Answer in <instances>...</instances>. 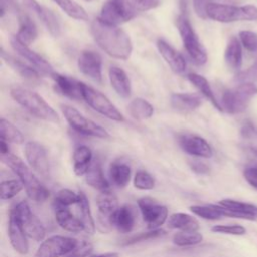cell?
Masks as SVG:
<instances>
[{
	"label": "cell",
	"instance_id": "obj_1",
	"mask_svg": "<svg viewBox=\"0 0 257 257\" xmlns=\"http://www.w3.org/2000/svg\"><path fill=\"white\" fill-rule=\"evenodd\" d=\"M91 35L96 44L109 56L126 60L133 52V42L128 34L115 25L94 19L90 26Z\"/></svg>",
	"mask_w": 257,
	"mask_h": 257
},
{
	"label": "cell",
	"instance_id": "obj_2",
	"mask_svg": "<svg viewBox=\"0 0 257 257\" xmlns=\"http://www.w3.org/2000/svg\"><path fill=\"white\" fill-rule=\"evenodd\" d=\"M1 160L19 178V181L22 183L30 200L38 203L47 200L49 197L48 189L33 174L31 168L28 167L19 157L12 153H8L6 155H1Z\"/></svg>",
	"mask_w": 257,
	"mask_h": 257
},
{
	"label": "cell",
	"instance_id": "obj_3",
	"mask_svg": "<svg viewBox=\"0 0 257 257\" xmlns=\"http://www.w3.org/2000/svg\"><path fill=\"white\" fill-rule=\"evenodd\" d=\"M10 95L35 117L50 122H59L57 112L36 92L25 87L14 86L10 89Z\"/></svg>",
	"mask_w": 257,
	"mask_h": 257
},
{
	"label": "cell",
	"instance_id": "obj_4",
	"mask_svg": "<svg viewBox=\"0 0 257 257\" xmlns=\"http://www.w3.org/2000/svg\"><path fill=\"white\" fill-rule=\"evenodd\" d=\"M206 12L208 18L223 23L257 20V7L251 4L236 6L217 2H209Z\"/></svg>",
	"mask_w": 257,
	"mask_h": 257
},
{
	"label": "cell",
	"instance_id": "obj_5",
	"mask_svg": "<svg viewBox=\"0 0 257 257\" xmlns=\"http://www.w3.org/2000/svg\"><path fill=\"white\" fill-rule=\"evenodd\" d=\"M177 27L181 35L184 47L190 55L191 59L198 65L205 64L208 59L206 49L201 43L186 13H182L178 16Z\"/></svg>",
	"mask_w": 257,
	"mask_h": 257
},
{
	"label": "cell",
	"instance_id": "obj_6",
	"mask_svg": "<svg viewBox=\"0 0 257 257\" xmlns=\"http://www.w3.org/2000/svg\"><path fill=\"white\" fill-rule=\"evenodd\" d=\"M257 94V85L252 82L239 83L222 94V109L229 113H240L246 110L250 100Z\"/></svg>",
	"mask_w": 257,
	"mask_h": 257
},
{
	"label": "cell",
	"instance_id": "obj_7",
	"mask_svg": "<svg viewBox=\"0 0 257 257\" xmlns=\"http://www.w3.org/2000/svg\"><path fill=\"white\" fill-rule=\"evenodd\" d=\"M61 111L69 123V125L76 132L85 135L91 136L100 139H108L109 134L101 125L97 124L93 120L85 117L81 112H79L73 106L67 104H61Z\"/></svg>",
	"mask_w": 257,
	"mask_h": 257
},
{
	"label": "cell",
	"instance_id": "obj_8",
	"mask_svg": "<svg viewBox=\"0 0 257 257\" xmlns=\"http://www.w3.org/2000/svg\"><path fill=\"white\" fill-rule=\"evenodd\" d=\"M82 99L95 111L103 116L114 120L122 121L123 116L116 106L100 91L82 82Z\"/></svg>",
	"mask_w": 257,
	"mask_h": 257
},
{
	"label": "cell",
	"instance_id": "obj_9",
	"mask_svg": "<svg viewBox=\"0 0 257 257\" xmlns=\"http://www.w3.org/2000/svg\"><path fill=\"white\" fill-rule=\"evenodd\" d=\"M19 219L26 236L34 241H42L45 238V228L41 221L35 216L27 202L21 201L11 209Z\"/></svg>",
	"mask_w": 257,
	"mask_h": 257
},
{
	"label": "cell",
	"instance_id": "obj_10",
	"mask_svg": "<svg viewBox=\"0 0 257 257\" xmlns=\"http://www.w3.org/2000/svg\"><path fill=\"white\" fill-rule=\"evenodd\" d=\"M138 207L142 214L143 220L150 230L160 229L168 221V209L151 197H143L138 200Z\"/></svg>",
	"mask_w": 257,
	"mask_h": 257
},
{
	"label": "cell",
	"instance_id": "obj_11",
	"mask_svg": "<svg viewBox=\"0 0 257 257\" xmlns=\"http://www.w3.org/2000/svg\"><path fill=\"white\" fill-rule=\"evenodd\" d=\"M78 241L71 237L54 235L44 240L38 247L35 257H60L70 254Z\"/></svg>",
	"mask_w": 257,
	"mask_h": 257
},
{
	"label": "cell",
	"instance_id": "obj_12",
	"mask_svg": "<svg viewBox=\"0 0 257 257\" xmlns=\"http://www.w3.org/2000/svg\"><path fill=\"white\" fill-rule=\"evenodd\" d=\"M24 154L29 167L44 179L49 178V162L45 148L34 141L27 142L24 147Z\"/></svg>",
	"mask_w": 257,
	"mask_h": 257
},
{
	"label": "cell",
	"instance_id": "obj_13",
	"mask_svg": "<svg viewBox=\"0 0 257 257\" xmlns=\"http://www.w3.org/2000/svg\"><path fill=\"white\" fill-rule=\"evenodd\" d=\"M10 44L12 49L23 59L28 61L29 64L33 66L40 74L51 76L54 73L51 64L45 58H43L34 50L30 49L28 45L21 42L16 36H13L11 38Z\"/></svg>",
	"mask_w": 257,
	"mask_h": 257
},
{
	"label": "cell",
	"instance_id": "obj_14",
	"mask_svg": "<svg viewBox=\"0 0 257 257\" xmlns=\"http://www.w3.org/2000/svg\"><path fill=\"white\" fill-rule=\"evenodd\" d=\"M217 206L225 217L249 221L257 220V206L254 204L233 199H223L218 202Z\"/></svg>",
	"mask_w": 257,
	"mask_h": 257
},
{
	"label": "cell",
	"instance_id": "obj_15",
	"mask_svg": "<svg viewBox=\"0 0 257 257\" xmlns=\"http://www.w3.org/2000/svg\"><path fill=\"white\" fill-rule=\"evenodd\" d=\"M137 13L128 9L117 0H107L103 3L98 18L104 23L118 26L121 23L132 20Z\"/></svg>",
	"mask_w": 257,
	"mask_h": 257
},
{
	"label": "cell",
	"instance_id": "obj_16",
	"mask_svg": "<svg viewBox=\"0 0 257 257\" xmlns=\"http://www.w3.org/2000/svg\"><path fill=\"white\" fill-rule=\"evenodd\" d=\"M77 65L82 74L95 82H101L102 60L97 52L93 50H83L77 59Z\"/></svg>",
	"mask_w": 257,
	"mask_h": 257
},
{
	"label": "cell",
	"instance_id": "obj_17",
	"mask_svg": "<svg viewBox=\"0 0 257 257\" xmlns=\"http://www.w3.org/2000/svg\"><path fill=\"white\" fill-rule=\"evenodd\" d=\"M24 6L33 12L38 19L43 23L48 32L54 36H59L61 32V25L56 15L47 7L41 5L36 0H22Z\"/></svg>",
	"mask_w": 257,
	"mask_h": 257
},
{
	"label": "cell",
	"instance_id": "obj_18",
	"mask_svg": "<svg viewBox=\"0 0 257 257\" xmlns=\"http://www.w3.org/2000/svg\"><path fill=\"white\" fill-rule=\"evenodd\" d=\"M178 141L181 149L191 156L206 159L213 156V150L211 146L205 139L200 136L185 134L179 136Z\"/></svg>",
	"mask_w": 257,
	"mask_h": 257
},
{
	"label": "cell",
	"instance_id": "obj_19",
	"mask_svg": "<svg viewBox=\"0 0 257 257\" xmlns=\"http://www.w3.org/2000/svg\"><path fill=\"white\" fill-rule=\"evenodd\" d=\"M8 237L12 248L17 253L20 255H25L28 253L29 244L27 241V236L19 219L12 210H10L8 219Z\"/></svg>",
	"mask_w": 257,
	"mask_h": 257
},
{
	"label": "cell",
	"instance_id": "obj_20",
	"mask_svg": "<svg viewBox=\"0 0 257 257\" xmlns=\"http://www.w3.org/2000/svg\"><path fill=\"white\" fill-rule=\"evenodd\" d=\"M51 77L59 93L74 100L82 99V82L57 72H54Z\"/></svg>",
	"mask_w": 257,
	"mask_h": 257
},
{
	"label": "cell",
	"instance_id": "obj_21",
	"mask_svg": "<svg viewBox=\"0 0 257 257\" xmlns=\"http://www.w3.org/2000/svg\"><path fill=\"white\" fill-rule=\"evenodd\" d=\"M157 48L162 55V57L165 59V61L168 63V65L171 67V69L176 73H184L187 68V62L184 56L177 51L173 46H171L168 42H166L163 39L157 40Z\"/></svg>",
	"mask_w": 257,
	"mask_h": 257
},
{
	"label": "cell",
	"instance_id": "obj_22",
	"mask_svg": "<svg viewBox=\"0 0 257 257\" xmlns=\"http://www.w3.org/2000/svg\"><path fill=\"white\" fill-rule=\"evenodd\" d=\"M96 206L98 209V221L102 227H110L109 218L118 208V202L115 195L109 190L99 192L96 197Z\"/></svg>",
	"mask_w": 257,
	"mask_h": 257
},
{
	"label": "cell",
	"instance_id": "obj_23",
	"mask_svg": "<svg viewBox=\"0 0 257 257\" xmlns=\"http://www.w3.org/2000/svg\"><path fill=\"white\" fill-rule=\"evenodd\" d=\"M135 214L132 208L127 205L118 207L109 218L110 227L114 228L117 232L126 234L132 232L135 226Z\"/></svg>",
	"mask_w": 257,
	"mask_h": 257
},
{
	"label": "cell",
	"instance_id": "obj_24",
	"mask_svg": "<svg viewBox=\"0 0 257 257\" xmlns=\"http://www.w3.org/2000/svg\"><path fill=\"white\" fill-rule=\"evenodd\" d=\"M54 216L57 224L63 230L70 233H79L83 231L79 219L70 212L68 207L54 204Z\"/></svg>",
	"mask_w": 257,
	"mask_h": 257
},
{
	"label": "cell",
	"instance_id": "obj_25",
	"mask_svg": "<svg viewBox=\"0 0 257 257\" xmlns=\"http://www.w3.org/2000/svg\"><path fill=\"white\" fill-rule=\"evenodd\" d=\"M1 58L3 59L4 62H6L7 65H9L21 77L30 81H36L39 79L40 73L33 66L14 57L8 52H5L3 48L1 49Z\"/></svg>",
	"mask_w": 257,
	"mask_h": 257
},
{
	"label": "cell",
	"instance_id": "obj_26",
	"mask_svg": "<svg viewBox=\"0 0 257 257\" xmlns=\"http://www.w3.org/2000/svg\"><path fill=\"white\" fill-rule=\"evenodd\" d=\"M108 77L111 87L120 97H130L132 92L131 81L123 69L118 66H111L108 70Z\"/></svg>",
	"mask_w": 257,
	"mask_h": 257
},
{
	"label": "cell",
	"instance_id": "obj_27",
	"mask_svg": "<svg viewBox=\"0 0 257 257\" xmlns=\"http://www.w3.org/2000/svg\"><path fill=\"white\" fill-rule=\"evenodd\" d=\"M170 229L179 230L181 232H196L200 228L199 221L187 213H174L167 221Z\"/></svg>",
	"mask_w": 257,
	"mask_h": 257
},
{
	"label": "cell",
	"instance_id": "obj_28",
	"mask_svg": "<svg viewBox=\"0 0 257 257\" xmlns=\"http://www.w3.org/2000/svg\"><path fill=\"white\" fill-rule=\"evenodd\" d=\"M79 202L76 204L77 206V218L82 224L83 231L89 235L94 234L95 232V223L91 214L90 205L87 197L84 193L79 192Z\"/></svg>",
	"mask_w": 257,
	"mask_h": 257
},
{
	"label": "cell",
	"instance_id": "obj_29",
	"mask_svg": "<svg viewBox=\"0 0 257 257\" xmlns=\"http://www.w3.org/2000/svg\"><path fill=\"white\" fill-rule=\"evenodd\" d=\"M37 27L34 21L27 14H19L18 16V30L16 37L26 45L32 43L37 37Z\"/></svg>",
	"mask_w": 257,
	"mask_h": 257
},
{
	"label": "cell",
	"instance_id": "obj_30",
	"mask_svg": "<svg viewBox=\"0 0 257 257\" xmlns=\"http://www.w3.org/2000/svg\"><path fill=\"white\" fill-rule=\"evenodd\" d=\"M202 103V97L197 93L178 92L171 95V104L178 110H195Z\"/></svg>",
	"mask_w": 257,
	"mask_h": 257
},
{
	"label": "cell",
	"instance_id": "obj_31",
	"mask_svg": "<svg viewBox=\"0 0 257 257\" xmlns=\"http://www.w3.org/2000/svg\"><path fill=\"white\" fill-rule=\"evenodd\" d=\"M73 160V171L76 176H85L91 163H92V152L86 146H78L72 156Z\"/></svg>",
	"mask_w": 257,
	"mask_h": 257
},
{
	"label": "cell",
	"instance_id": "obj_32",
	"mask_svg": "<svg viewBox=\"0 0 257 257\" xmlns=\"http://www.w3.org/2000/svg\"><path fill=\"white\" fill-rule=\"evenodd\" d=\"M224 59L228 67H230L233 70H238L241 67L243 60V52L242 44L238 38H230L224 52Z\"/></svg>",
	"mask_w": 257,
	"mask_h": 257
},
{
	"label": "cell",
	"instance_id": "obj_33",
	"mask_svg": "<svg viewBox=\"0 0 257 257\" xmlns=\"http://www.w3.org/2000/svg\"><path fill=\"white\" fill-rule=\"evenodd\" d=\"M86 183L99 192L109 191V184L104 177L101 166L98 161H92L87 173L85 174Z\"/></svg>",
	"mask_w": 257,
	"mask_h": 257
},
{
	"label": "cell",
	"instance_id": "obj_34",
	"mask_svg": "<svg viewBox=\"0 0 257 257\" xmlns=\"http://www.w3.org/2000/svg\"><path fill=\"white\" fill-rule=\"evenodd\" d=\"M187 78L199 90V92H201L218 110L223 111L221 103L219 100H217L209 81L203 75H200L195 72H191L187 75Z\"/></svg>",
	"mask_w": 257,
	"mask_h": 257
},
{
	"label": "cell",
	"instance_id": "obj_35",
	"mask_svg": "<svg viewBox=\"0 0 257 257\" xmlns=\"http://www.w3.org/2000/svg\"><path fill=\"white\" fill-rule=\"evenodd\" d=\"M132 170L128 165L121 162H114L109 167V177L114 186L124 188L131 180Z\"/></svg>",
	"mask_w": 257,
	"mask_h": 257
},
{
	"label": "cell",
	"instance_id": "obj_36",
	"mask_svg": "<svg viewBox=\"0 0 257 257\" xmlns=\"http://www.w3.org/2000/svg\"><path fill=\"white\" fill-rule=\"evenodd\" d=\"M128 112L135 119L144 120L150 118L154 114L153 105L144 98L138 97L128 104Z\"/></svg>",
	"mask_w": 257,
	"mask_h": 257
},
{
	"label": "cell",
	"instance_id": "obj_37",
	"mask_svg": "<svg viewBox=\"0 0 257 257\" xmlns=\"http://www.w3.org/2000/svg\"><path fill=\"white\" fill-rule=\"evenodd\" d=\"M52 1L55 2L69 17L76 20H82V21L88 20V14L85 11V9L75 1L73 0H52Z\"/></svg>",
	"mask_w": 257,
	"mask_h": 257
},
{
	"label": "cell",
	"instance_id": "obj_38",
	"mask_svg": "<svg viewBox=\"0 0 257 257\" xmlns=\"http://www.w3.org/2000/svg\"><path fill=\"white\" fill-rule=\"evenodd\" d=\"M0 135L1 140L6 141L7 143L22 144L24 142V137L22 133L9 120L2 117L0 119Z\"/></svg>",
	"mask_w": 257,
	"mask_h": 257
},
{
	"label": "cell",
	"instance_id": "obj_39",
	"mask_svg": "<svg viewBox=\"0 0 257 257\" xmlns=\"http://www.w3.org/2000/svg\"><path fill=\"white\" fill-rule=\"evenodd\" d=\"M190 210L196 216L210 221L220 220L223 216L222 212L220 211L217 204H210V205H194L190 207Z\"/></svg>",
	"mask_w": 257,
	"mask_h": 257
},
{
	"label": "cell",
	"instance_id": "obj_40",
	"mask_svg": "<svg viewBox=\"0 0 257 257\" xmlns=\"http://www.w3.org/2000/svg\"><path fill=\"white\" fill-rule=\"evenodd\" d=\"M173 243L179 247L195 246L203 241V235L196 232H178L173 236Z\"/></svg>",
	"mask_w": 257,
	"mask_h": 257
},
{
	"label": "cell",
	"instance_id": "obj_41",
	"mask_svg": "<svg viewBox=\"0 0 257 257\" xmlns=\"http://www.w3.org/2000/svg\"><path fill=\"white\" fill-rule=\"evenodd\" d=\"M166 235V232L163 229H156V230H150L148 232H142L135 235H132L123 240L121 243V246H131L135 245L144 241H149L152 239H157L160 237H163Z\"/></svg>",
	"mask_w": 257,
	"mask_h": 257
},
{
	"label": "cell",
	"instance_id": "obj_42",
	"mask_svg": "<svg viewBox=\"0 0 257 257\" xmlns=\"http://www.w3.org/2000/svg\"><path fill=\"white\" fill-rule=\"evenodd\" d=\"M135 13L144 12L158 7L161 0H117Z\"/></svg>",
	"mask_w": 257,
	"mask_h": 257
},
{
	"label": "cell",
	"instance_id": "obj_43",
	"mask_svg": "<svg viewBox=\"0 0 257 257\" xmlns=\"http://www.w3.org/2000/svg\"><path fill=\"white\" fill-rule=\"evenodd\" d=\"M19 180H6L1 183V200H9L15 197L23 189Z\"/></svg>",
	"mask_w": 257,
	"mask_h": 257
},
{
	"label": "cell",
	"instance_id": "obj_44",
	"mask_svg": "<svg viewBox=\"0 0 257 257\" xmlns=\"http://www.w3.org/2000/svg\"><path fill=\"white\" fill-rule=\"evenodd\" d=\"M79 193H75L69 189L59 190L54 198V204L69 207L71 205H76L79 202Z\"/></svg>",
	"mask_w": 257,
	"mask_h": 257
},
{
	"label": "cell",
	"instance_id": "obj_45",
	"mask_svg": "<svg viewBox=\"0 0 257 257\" xmlns=\"http://www.w3.org/2000/svg\"><path fill=\"white\" fill-rule=\"evenodd\" d=\"M134 186L142 191L152 190L155 187V179L147 171L139 170L134 177Z\"/></svg>",
	"mask_w": 257,
	"mask_h": 257
},
{
	"label": "cell",
	"instance_id": "obj_46",
	"mask_svg": "<svg viewBox=\"0 0 257 257\" xmlns=\"http://www.w3.org/2000/svg\"><path fill=\"white\" fill-rule=\"evenodd\" d=\"M211 231L218 234L233 235V236H242L245 235L247 230L244 226L233 224V225H215L211 228Z\"/></svg>",
	"mask_w": 257,
	"mask_h": 257
},
{
	"label": "cell",
	"instance_id": "obj_47",
	"mask_svg": "<svg viewBox=\"0 0 257 257\" xmlns=\"http://www.w3.org/2000/svg\"><path fill=\"white\" fill-rule=\"evenodd\" d=\"M241 44L250 52L257 51V33L250 30H242L239 32Z\"/></svg>",
	"mask_w": 257,
	"mask_h": 257
},
{
	"label": "cell",
	"instance_id": "obj_48",
	"mask_svg": "<svg viewBox=\"0 0 257 257\" xmlns=\"http://www.w3.org/2000/svg\"><path fill=\"white\" fill-rule=\"evenodd\" d=\"M235 80L239 83H243V82H252V83H254L255 81H257V59L246 70H243V71L239 72L236 75Z\"/></svg>",
	"mask_w": 257,
	"mask_h": 257
},
{
	"label": "cell",
	"instance_id": "obj_49",
	"mask_svg": "<svg viewBox=\"0 0 257 257\" xmlns=\"http://www.w3.org/2000/svg\"><path fill=\"white\" fill-rule=\"evenodd\" d=\"M93 250L92 245L87 241L78 242L76 248L67 255V257H88Z\"/></svg>",
	"mask_w": 257,
	"mask_h": 257
},
{
	"label": "cell",
	"instance_id": "obj_50",
	"mask_svg": "<svg viewBox=\"0 0 257 257\" xmlns=\"http://www.w3.org/2000/svg\"><path fill=\"white\" fill-rule=\"evenodd\" d=\"M243 175L247 183L255 190H257V165L245 168Z\"/></svg>",
	"mask_w": 257,
	"mask_h": 257
},
{
	"label": "cell",
	"instance_id": "obj_51",
	"mask_svg": "<svg viewBox=\"0 0 257 257\" xmlns=\"http://www.w3.org/2000/svg\"><path fill=\"white\" fill-rule=\"evenodd\" d=\"M8 11L18 12L19 7L17 5L16 0H1V8H0V17L3 18L5 13Z\"/></svg>",
	"mask_w": 257,
	"mask_h": 257
},
{
	"label": "cell",
	"instance_id": "obj_52",
	"mask_svg": "<svg viewBox=\"0 0 257 257\" xmlns=\"http://www.w3.org/2000/svg\"><path fill=\"white\" fill-rule=\"evenodd\" d=\"M209 2H210L209 0H193L194 9L198 16H200L202 18H208L206 9H207V5Z\"/></svg>",
	"mask_w": 257,
	"mask_h": 257
},
{
	"label": "cell",
	"instance_id": "obj_53",
	"mask_svg": "<svg viewBox=\"0 0 257 257\" xmlns=\"http://www.w3.org/2000/svg\"><path fill=\"white\" fill-rule=\"evenodd\" d=\"M190 167L192 169V171H194L195 173L199 174V175H206V174H209L210 172V168L202 163V162H199V161H194L190 164Z\"/></svg>",
	"mask_w": 257,
	"mask_h": 257
},
{
	"label": "cell",
	"instance_id": "obj_54",
	"mask_svg": "<svg viewBox=\"0 0 257 257\" xmlns=\"http://www.w3.org/2000/svg\"><path fill=\"white\" fill-rule=\"evenodd\" d=\"M245 151L247 152V154L249 155L250 158H252L253 160L257 161V147L248 146V147L245 148Z\"/></svg>",
	"mask_w": 257,
	"mask_h": 257
},
{
	"label": "cell",
	"instance_id": "obj_55",
	"mask_svg": "<svg viewBox=\"0 0 257 257\" xmlns=\"http://www.w3.org/2000/svg\"><path fill=\"white\" fill-rule=\"evenodd\" d=\"M0 152H1V155H6L9 152V147H8V143L4 140H1L0 141Z\"/></svg>",
	"mask_w": 257,
	"mask_h": 257
},
{
	"label": "cell",
	"instance_id": "obj_56",
	"mask_svg": "<svg viewBox=\"0 0 257 257\" xmlns=\"http://www.w3.org/2000/svg\"><path fill=\"white\" fill-rule=\"evenodd\" d=\"M92 257H118V253H116V252H107V253L95 255V256H92Z\"/></svg>",
	"mask_w": 257,
	"mask_h": 257
},
{
	"label": "cell",
	"instance_id": "obj_57",
	"mask_svg": "<svg viewBox=\"0 0 257 257\" xmlns=\"http://www.w3.org/2000/svg\"><path fill=\"white\" fill-rule=\"evenodd\" d=\"M253 135L257 136V128L253 125L252 122H250V137L253 136Z\"/></svg>",
	"mask_w": 257,
	"mask_h": 257
},
{
	"label": "cell",
	"instance_id": "obj_58",
	"mask_svg": "<svg viewBox=\"0 0 257 257\" xmlns=\"http://www.w3.org/2000/svg\"><path fill=\"white\" fill-rule=\"evenodd\" d=\"M84 1H87V2H89V1H91V0H84Z\"/></svg>",
	"mask_w": 257,
	"mask_h": 257
}]
</instances>
